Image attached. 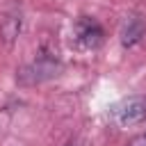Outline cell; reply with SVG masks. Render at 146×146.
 <instances>
[{
    "label": "cell",
    "instance_id": "obj_2",
    "mask_svg": "<svg viewBox=\"0 0 146 146\" xmlns=\"http://www.w3.org/2000/svg\"><path fill=\"white\" fill-rule=\"evenodd\" d=\"M73 39L80 48L84 50H96L103 39H105V32H103V25L91 18V16H80L75 23H73Z\"/></svg>",
    "mask_w": 146,
    "mask_h": 146
},
{
    "label": "cell",
    "instance_id": "obj_7",
    "mask_svg": "<svg viewBox=\"0 0 146 146\" xmlns=\"http://www.w3.org/2000/svg\"><path fill=\"white\" fill-rule=\"evenodd\" d=\"M66 146H73V144H66Z\"/></svg>",
    "mask_w": 146,
    "mask_h": 146
},
{
    "label": "cell",
    "instance_id": "obj_6",
    "mask_svg": "<svg viewBox=\"0 0 146 146\" xmlns=\"http://www.w3.org/2000/svg\"><path fill=\"white\" fill-rule=\"evenodd\" d=\"M128 146H146V135H137V137H132Z\"/></svg>",
    "mask_w": 146,
    "mask_h": 146
},
{
    "label": "cell",
    "instance_id": "obj_1",
    "mask_svg": "<svg viewBox=\"0 0 146 146\" xmlns=\"http://www.w3.org/2000/svg\"><path fill=\"white\" fill-rule=\"evenodd\" d=\"M57 71H59L57 57L39 55L36 59H32L30 64H25V66H21L16 71V82L23 84V87H34V84H41V82L55 78Z\"/></svg>",
    "mask_w": 146,
    "mask_h": 146
},
{
    "label": "cell",
    "instance_id": "obj_4",
    "mask_svg": "<svg viewBox=\"0 0 146 146\" xmlns=\"http://www.w3.org/2000/svg\"><path fill=\"white\" fill-rule=\"evenodd\" d=\"M144 34H146V23L139 16H128L123 27H121V46L132 48L144 39Z\"/></svg>",
    "mask_w": 146,
    "mask_h": 146
},
{
    "label": "cell",
    "instance_id": "obj_3",
    "mask_svg": "<svg viewBox=\"0 0 146 146\" xmlns=\"http://www.w3.org/2000/svg\"><path fill=\"white\" fill-rule=\"evenodd\" d=\"M116 123L123 125V128H132V125H139L146 121V96H130L125 98L116 112Z\"/></svg>",
    "mask_w": 146,
    "mask_h": 146
},
{
    "label": "cell",
    "instance_id": "obj_5",
    "mask_svg": "<svg viewBox=\"0 0 146 146\" xmlns=\"http://www.w3.org/2000/svg\"><path fill=\"white\" fill-rule=\"evenodd\" d=\"M18 32H21V11L14 9V11L5 14L2 21H0V39L7 46H11L18 39Z\"/></svg>",
    "mask_w": 146,
    "mask_h": 146
}]
</instances>
